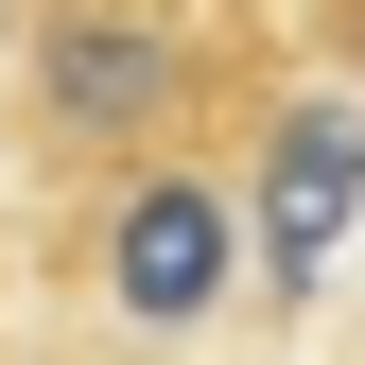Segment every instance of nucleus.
<instances>
[{"label":"nucleus","instance_id":"nucleus-1","mask_svg":"<svg viewBox=\"0 0 365 365\" xmlns=\"http://www.w3.org/2000/svg\"><path fill=\"white\" fill-rule=\"evenodd\" d=\"M35 105H53V140H157L192 105V35L157 0H70L35 35Z\"/></svg>","mask_w":365,"mask_h":365},{"label":"nucleus","instance_id":"nucleus-2","mask_svg":"<svg viewBox=\"0 0 365 365\" xmlns=\"http://www.w3.org/2000/svg\"><path fill=\"white\" fill-rule=\"evenodd\" d=\"M348 192H365V140H348V105L279 122V157H261V261H279V279H313V261L348 244Z\"/></svg>","mask_w":365,"mask_h":365},{"label":"nucleus","instance_id":"nucleus-3","mask_svg":"<svg viewBox=\"0 0 365 365\" xmlns=\"http://www.w3.org/2000/svg\"><path fill=\"white\" fill-rule=\"evenodd\" d=\"M105 279H122V313H209V279H226V209L192 192V174H157V192H122V244H105Z\"/></svg>","mask_w":365,"mask_h":365}]
</instances>
